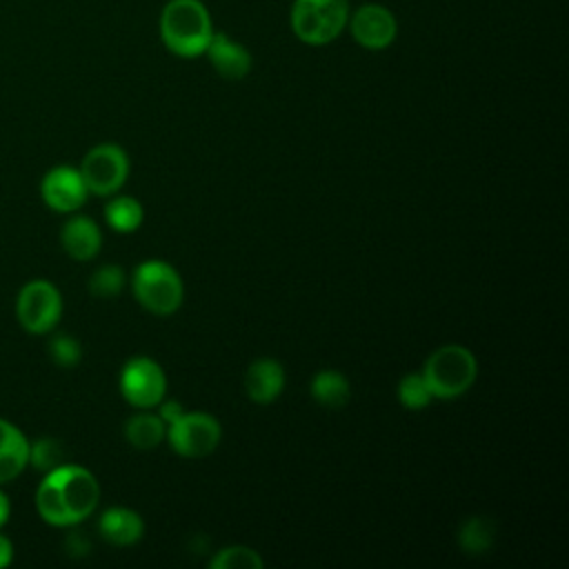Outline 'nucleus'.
I'll return each mask as SVG.
<instances>
[{
	"mask_svg": "<svg viewBox=\"0 0 569 569\" xmlns=\"http://www.w3.org/2000/svg\"><path fill=\"white\" fill-rule=\"evenodd\" d=\"M13 562V542L9 536L0 531V569L9 567Z\"/></svg>",
	"mask_w": 569,
	"mask_h": 569,
	"instance_id": "28",
	"label": "nucleus"
},
{
	"mask_svg": "<svg viewBox=\"0 0 569 569\" xmlns=\"http://www.w3.org/2000/svg\"><path fill=\"white\" fill-rule=\"evenodd\" d=\"M167 391V378L162 367L147 358L133 356L124 362L120 371V393L122 398L138 409L158 407Z\"/></svg>",
	"mask_w": 569,
	"mask_h": 569,
	"instance_id": "9",
	"label": "nucleus"
},
{
	"mask_svg": "<svg viewBox=\"0 0 569 569\" xmlns=\"http://www.w3.org/2000/svg\"><path fill=\"white\" fill-rule=\"evenodd\" d=\"M182 413H184V411H182V405H180V402H176V400L162 402V400H160V413H158V416L162 418L164 425H171V422L178 420Z\"/></svg>",
	"mask_w": 569,
	"mask_h": 569,
	"instance_id": "27",
	"label": "nucleus"
},
{
	"mask_svg": "<svg viewBox=\"0 0 569 569\" xmlns=\"http://www.w3.org/2000/svg\"><path fill=\"white\" fill-rule=\"evenodd\" d=\"M9 516H11V502H9L7 493L0 489V529L7 525Z\"/></svg>",
	"mask_w": 569,
	"mask_h": 569,
	"instance_id": "29",
	"label": "nucleus"
},
{
	"mask_svg": "<svg viewBox=\"0 0 569 569\" xmlns=\"http://www.w3.org/2000/svg\"><path fill=\"white\" fill-rule=\"evenodd\" d=\"M98 531L113 547H129L142 538L144 522L142 516L129 507H109L100 513Z\"/></svg>",
	"mask_w": 569,
	"mask_h": 569,
	"instance_id": "14",
	"label": "nucleus"
},
{
	"mask_svg": "<svg viewBox=\"0 0 569 569\" xmlns=\"http://www.w3.org/2000/svg\"><path fill=\"white\" fill-rule=\"evenodd\" d=\"M220 422L202 411L182 413L178 420L167 425V440L178 456L202 458L209 456L220 442Z\"/></svg>",
	"mask_w": 569,
	"mask_h": 569,
	"instance_id": "8",
	"label": "nucleus"
},
{
	"mask_svg": "<svg viewBox=\"0 0 569 569\" xmlns=\"http://www.w3.org/2000/svg\"><path fill=\"white\" fill-rule=\"evenodd\" d=\"M204 56L213 71L224 80H242L253 67L251 51L224 31H213Z\"/></svg>",
	"mask_w": 569,
	"mask_h": 569,
	"instance_id": "12",
	"label": "nucleus"
},
{
	"mask_svg": "<svg viewBox=\"0 0 569 569\" xmlns=\"http://www.w3.org/2000/svg\"><path fill=\"white\" fill-rule=\"evenodd\" d=\"M164 436H167V425L158 413H151V411H140L131 416L124 425V438L133 449H140V451L156 449L164 440Z\"/></svg>",
	"mask_w": 569,
	"mask_h": 569,
	"instance_id": "18",
	"label": "nucleus"
},
{
	"mask_svg": "<svg viewBox=\"0 0 569 569\" xmlns=\"http://www.w3.org/2000/svg\"><path fill=\"white\" fill-rule=\"evenodd\" d=\"M124 287V271L120 264H102L89 278V291L96 298H113Z\"/></svg>",
	"mask_w": 569,
	"mask_h": 569,
	"instance_id": "24",
	"label": "nucleus"
},
{
	"mask_svg": "<svg viewBox=\"0 0 569 569\" xmlns=\"http://www.w3.org/2000/svg\"><path fill=\"white\" fill-rule=\"evenodd\" d=\"M62 547H64V551H67L71 558H82V556L89 553L91 542L84 538L82 531H71V533L64 538Z\"/></svg>",
	"mask_w": 569,
	"mask_h": 569,
	"instance_id": "26",
	"label": "nucleus"
},
{
	"mask_svg": "<svg viewBox=\"0 0 569 569\" xmlns=\"http://www.w3.org/2000/svg\"><path fill=\"white\" fill-rule=\"evenodd\" d=\"M431 396L451 400L469 391L478 376L476 356L462 345H445L436 349L420 371Z\"/></svg>",
	"mask_w": 569,
	"mask_h": 569,
	"instance_id": "4",
	"label": "nucleus"
},
{
	"mask_svg": "<svg viewBox=\"0 0 569 569\" xmlns=\"http://www.w3.org/2000/svg\"><path fill=\"white\" fill-rule=\"evenodd\" d=\"M40 196L56 213H73L87 202V184L76 167H53L42 176Z\"/></svg>",
	"mask_w": 569,
	"mask_h": 569,
	"instance_id": "11",
	"label": "nucleus"
},
{
	"mask_svg": "<svg viewBox=\"0 0 569 569\" xmlns=\"http://www.w3.org/2000/svg\"><path fill=\"white\" fill-rule=\"evenodd\" d=\"M60 244L69 258L87 262L102 247L100 227L89 216H71L60 229Z\"/></svg>",
	"mask_w": 569,
	"mask_h": 569,
	"instance_id": "13",
	"label": "nucleus"
},
{
	"mask_svg": "<svg viewBox=\"0 0 569 569\" xmlns=\"http://www.w3.org/2000/svg\"><path fill=\"white\" fill-rule=\"evenodd\" d=\"M398 400H400V405L405 409H411V411H420V409H425L433 400V396H431V391H429V387H427V382H425L420 371L407 373L400 380V385H398Z\"/></svg>",
	"mask_w": 569,
	"mask_h": 569,
	"instance_id": "23",
	"label": "nucleus"
},
{
	"mask_svg": "<svg viewBox=\"0 0 569 569\" xmlns=\"http://www.w3.org/2000/svg\"><path fill=\"white\" fill-rule=\"evenodd\" d=\"M142 204L131 196H116L104 207V220L116 233H133L142 224Z\"/></svg>",
	"mask_w": 569,
	"mask_h": 569,
	"instance_id": "19",
	"label": "nucleus"
},
{
	"mask_svg": "<svg viewBox=\"0 0 569 569\" xmlns=\"http://www.w3.org/2000/svg\"><path fill=\"white\" fill-rule=\"evenodd\" d=\"M62 316V296L51 280L36 278L20 287L16 296V318L20 327L33 336L56 329Z\"/></svg>",
	"mask_w": 569,
	"mask_h": 569,
	"instance_id": "6",
	"label": "nucleus"
},
{
	"mask_svg": "<svg viewBox=\"0 0 569 569\" xmlns=\"http://www.w3.org/2000/svg\"><path fill=\"white\" fill-rule=\"evenodd\" d=\"M284 387V369L273 358H260L249 365L244 376L247 396L258 405L273 402Z\"/></svg>",
	"mask_w": 569,
	"mask_h": 569,
	"instance_id": "16",
	"label": "nucleus"
},
{
	"mask_svg": "<svg viewBox=\"0 0 569 569\" xmlns=\"http://www.w3.org/2000/svg\"><path fill=\"white\" fill-rule=\"evenodd\" d=\"M136 300L156 316L173 313L184 298L180 273L164 260H144L131 276Z\"/></svg>",
	"mask_w": 569,
	"mask_h": 569,
	"instance_id": "5",
	"label": "nucleus"
},
{
	"mask_svg": "<svg viewBox=\"0 0 569 569\" xmlns=\"http://www.w3.org/2000/svg\"><path fill=\"white\" fill-rule=\"evenodd\" d=\"M347 31L358 47L367 51H385L398 38V20L387 4L365 2L349 11Z\"/></svg>",
	"mask_w": 569,
	"mask_h": 569,
	"instance_id": "10",
	"label": "nucleus"
},
{
	"mask_svg": "<svg viewBox=\"0 0 569 569\" xmlns=\"http://www.w3.org/2000/svg\"><path fill=\"white\" fill-rule=\"evenodd\" d=\"M349 11V0H293L289 27L302 44L325 47L347 29Z\"/></svg>",
	"mask_w": 569,
	"mask_h": 569,
	"instance_id": "3",
	"label": "nucleus"
},
{
	"mask_svg": "<svg viewBox=\"0 0 569 569\" xmlns=\"http://www.w3.org/2000/svg\"><path fill=\"white\" fill-rule=\"evenodd\" d=\"M311 398L327 409H342L351 398L349 380L336 369H322L311 380Z\"/></svg>",
	"mask_w": 569,
	"mask_h": 569,
	"instance_id": "17",
	"label": "nucleus"
},
{
	"mask_svg": "<svg viewBox=\"0 0 569 569\" xmlns=\"http://www.w3.org/2000/svg\"><path fill=\"white\" fill-rule=\"evenodd\" d=\"M213 31L211 13L202 0H167L160 9V40L178 58L204 56Z\"/></svg>",
	"mask_w": 569,
	"mask_h": 569,
	"instance_id": "2",
	"label": "nucleus"
},
{
	"mask_svg": "<svg viewBox=\"0 0 569 569\" xmlns=\"http://www.w3.org/2000/svg\"><path fill=\"white\" fill-rule=\"evenodd\" d=\"M78 171L89 193L107 198L118 193L120 187L127 182L129 156L120 144L102 142L87 151Z\"/></svg>",
	"mask_w": 569,
	"mask_h": 569,
	"instance_id": "7",
	"label": "nucleus"
},
{
	"mask_svg": "<svg viewBox=\"0 0 569 569\" xmlns=\"http://www.w3.org/2000/svg\"><path fill=\"white\" fill-rule=\"evenodd\" d=\"M493 538H496V527L489 518H482V516H473V518L465 520L458 531V545L467 553L489 551L493 545Z\"/></svg>",
	"mask_w": 569,
	"mask_h": 569,
	"instance_id": "20",
	"label": "nucleus"
},
{
	"mask_svg": "<svg viewBox=\"0 0 569 569\" xmlns=\"http://www.w3.org/2000/svg\"><path fill=\"white\" fill-rule=\"evenodd\" d=\"M262 565L264 560L260 558V553L242 545L224 547L209 560L211 569H262Z\"/></svg>",
	"mask_w": 569,
	"mask_h": 569,
	"instance_id": "21",
	"label": "nucleus"
},
{
	"mask_svg": "<svg viewBox=\"0 0 569 569\" xmlns=\"http://www.w3.org/2000/svg\"><path fill=\"white\" fill-rule=\"evenodd\" d=\"M29 465V440L13 422L0 418V487L16 480Z\"/></svg>",
	"mask_w": 569,
	"mask_h": 569,
	"instance_id": "15",
	"label": "nucleus"
},
{
	"mask_svg": "<svg viewBox=\"0 0 569 569\" xmlns=\"http://www.w3.org/2000/svg\"><path fill=\"white\" fill-rule=\"evenodd\" d=\"M47 351H49V358L62 367V369H69V367H76L82 358V347L80 342L69 336V333H56L49 338L47 342Z\"/></svg>",
	"mask_w": 569,
	"mask_h": 569,
	"instance_id": "25",
	"label": "nucleus"
},
{
	"mask_svg": "<svg viewBox=\"0 0 569 569\" xmlns=\"http://www.w3.org/2000/svg\"><path fill=\"white\" fill-rule=\"evenodd\" d=\"M64 462H67V458H64V447L60 440L38 438L33 442H29V465H33V469L47 473Z\"/></svg>",
	"mask_w": 569,
	"mask_h": 569,
	"instance_id": "22",
	"label": "nucleus"
},
{
	"mask_svg": "<svg viewBox=\"0 0 569 569\" xmlns=\"http://www.w3.org/2000/svg\"><path fill=\"white\" fill-rule=\"evenodd\" d=\"M98 500L100 485L96 476L71 462L47 471L36 489V511L51 527L80 525L96 511Z\"/></svg>",
	"mask_w": 569,
	"mask_h": 569,
	"instance_id": "1",
	"label": "nucleus"
}]
</instances>
